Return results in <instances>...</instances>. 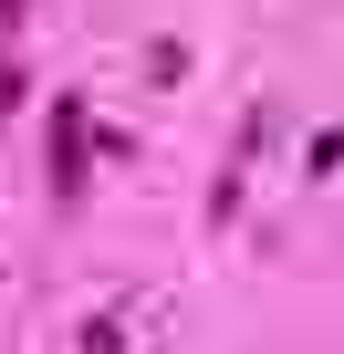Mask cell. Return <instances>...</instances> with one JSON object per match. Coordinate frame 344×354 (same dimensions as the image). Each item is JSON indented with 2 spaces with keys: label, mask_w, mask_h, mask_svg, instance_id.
<instances>
[{
  "label": "cell",
  "mask_w": 344,
  "mask_h": 354,
  "mask_svg": "<svg viewBox=\"0 0 344 354\" xmlns=\"http://www.w3.org/2000/svg\"><path fill=\"white\" fill-rule=\"evenodd\" d=\"M42 177H53V198H84V177H94V115H84V94H53Z\"/></svg>",
  "instance_id": "1"
},
{
  "label": "cell",
  "mask_w": 344,
  "mask_h": 354,
  "mask_svg": "<svg viewBox=\"0 0 344 354\" xmlns=\"http://www.w3.org/2000/svg\"><path fill=\"white\" fill-rule=\"evenodd\" d=\"M146 84H188V42H178V32L146 42Z\"/></svg>",
  "instance_id": "2"
},
{
  "label": "cell",
  "mask_w": 344,
  "mask_h": 354,
  "mask_svg": "<svg viewBox=\"0 0 344 354\" xmlns=\"http://www.w3.org/2000/svg\"><path fill=\"white\" fill-rule=\"evenodd\" d=\"M11 104H32V63H21V53H0V115H11Z\"/></svg>",
  "instance_id": "3"
},
{
  "label": "cell",
  "mask_w": 344,
  "mask_h": 354,
  "mask_svg": "<svg viewBox=\"0 0 344 354\" xmlns=\"http://www.w3.org/2000/svg\"><path fill=\"white\" fill-rule=\"evenodd\" d=\"M84 354H125V313H105V323L84 333Z\"/></svg>",
  "instance_id": "4"
},
{
  "label": "cell",
  "mask_w": 344,
  "mask_h": 354,
  "mask_svg": "<svg viewBox=\"0 0 344 354\" xmlns=\"http://www.w3.org/2000/svg\"><path fill=\"white\" fill-rule=\"evenodd\" d=\"M21 11H32V0H0V32H11V21H21Z\"/></svg>",
  "instance_id": "5"
}]
</instances>
